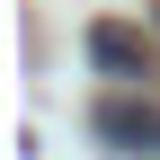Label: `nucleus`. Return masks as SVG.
Wrapping results in <instances>:
<instances>
[{
  "label": "nucleus",
  "instance_id": "1",
  "mask_svg": "<svg viewBox=\"0 0 160 160\" xmlns=\"http://www.w3.org/2000/svg\"><path fill=\"white\" fill-rule=\"evenodd\" d=\"M89 125H98V142L160 160V107H151V98H98V107H89Z\"/></svg>",
  "mask_w": 160,
  "mask_h": 160
},
{
  "label": "nucleus",
  "instance_id": "2",
  "mask_svg": "<svg viewBox=\"0 0 160 160\" xmlns=\"http://www.w3.org/2000/svg\"><path fill=\"white\" fill-rule=\"evenodd\" d=\"M80 45H89V62H98V71H116V80H151V36H142V27H116V18H98Z\"/></svg>",
  "mask_w": 160,
  "mask_h": 160
}]
</instances>
